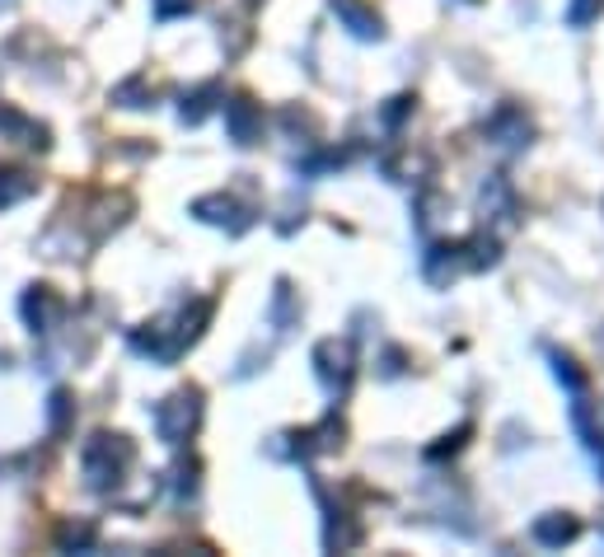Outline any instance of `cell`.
Returning <instances> with one entry per match:
<instances>
[{"mask_svg":"<svg viewBox=\"0 0 604 557\" xmlns=\"http://www.w3.org/2000/svg\"><path fill=\"white\" fill-rule=\"evenodd\" d=\"M174 492L179 497H193L197 492V464H179L174 468Z\"/></svg>","mask_w":604,"mask_h":557,"instance_id":"14","label":"cell"},{"mask_svg":"<svg viewBox=\"0 0 604 557\" xmlns=\"http://www.w3.org/2000/svg\"><path fill=\"white\" fill-rule=\"evenodd\" d=\"M315 371L323 379L328 394H347L352 375H356V356H352V342H338V338H323L315 346Z\"/></svg>","mask_w":604,"mask_h":557,"instance_id":"3","label":"cell"},{"mask_svg":"<svg viewBox=\"0 0 604 557\" xmlns=\"http://www.w3.org/2000/svg\"><path fill=\"white\" fill-rule=\"evenodd\" d=\"M488 132H492L497 146H525L529 141V117L521 109H502L488 122Z\"/></svg>","mask_w":604,"mask_h":557,"instance_id":"7","label":"cell"},{"mask_svg":"<svg viewBox=\"0 0 604 557\" xmlns=\"http://www.w3.org/2000/svg\"><path fill=\"white\" fill-rule=\"evenodd\" d=\"M333 14L356 33V38H379V14L366 10L361 0H333Z\"/></svg>","mask_w":604,"mask_h":557,"instance_id":"8","label":"cell"},{"mask_svg":"<svg viewBox=\"0 0 604 557\" xmlns=\"http://www.w3.org/2000/svg\"><path fill=\"white\" fill-rule=\"evenodd\" d=\"M61 300H57V291L52 286H33V291H24V319H29V328L33 333H52L57 328V319H61Z\"/></svg>","mask_w":604,"mask_h":557,"instance_id":"5","label":"cell"},{"mask_svg":"<svg viewBox=\"0 0 604 557\" xmlns=\"http://www.w3.org/2000/svg\"><path fill=\"white\" fill-rule=\"evenodd\" d=\"M220 90L216 84H206V90H197V94H187L183 99V122H202L206 113H212V99H216Z\"/></svg>","mask_w":604,"mask_h":557,"instance_id":"12","label":"cell"},{"mask_svg":"<svg viewBox=\"0 0 604 557\" xmlns=\"http://www.w3.org/2000/svg\"><path fill=\"white\" fill-rule=\"evenodd\" d=\"M534 538L548 544V548L572 544V538H577V520L572 515H544V520H534Z\"/></svg>","mask_w":604,"mask_h":557,"instance_id":"9","label":"cell"},{"mask_svg":"<svg viewBox=\"0 0 604 557\" xmlns=\"http://www.w3.org/2000/svg\"><path fill=\"white\" fill-rule=\"evenodd\" d=\"M66 412H71V398H66V394H52V431L66 427Z\"/></svg>","mask_w":604,"mask_h":557,"instance_id":"18","label":"cell"},{"mask_svg":"<svg viewBox=\"0 0 604 557\" xmlns=\"http://www.w3.org/2000/svg\"><path fill=\"white\" fill-rule=\"evenodd\" d=\"M193 216L206 220V225H220V230H230V235H244L249 225H253V212H244L235 197H197L193 202Z\"/></svg>","mask_w":604,"mask_h":557,"instance_id":"4","label":"cell"},{"mask_svg":"<svg viewBox=\"0 0 604 557\" xmlns=\"http://www.w3.org/2000/svg\"><path fill=\"white\" fill-rule=\"evenodd\" d=\"M193 5L197 0H155V14H160V20H174V14H187Z\"/></svg>","mask_w":604,"mask_h":557,"instance_id":"17","label":"cell"},{"mask_svg":"<svg viewBox=\"0 0 604 557\" xmlns=\"http://www.w3.org/2000/svg\"><path fill=\"white\" fill-rule=\"evenodd\" d=\"M0 132H10V136H24V146H47V132L38 127V122H24L14 109H0Z\"/></svg>","mask_w":604,"mask_h":557,"instance_id":"10","label":"cell"},{"mask_svg":"<svg viewBox=\"0 0 604 557\" xmlns=\"http://www.w3.org/2000/svg\"><path fill=\"white\" fill-rule=\"evenodd\" d=\"M226 127H230V141L235 146H253L258 127H263V109H258L249 94H239V99L226 103Z\"/></svg>","mask_w":604,"mask_h":557,"instance_id":"6","label":"cell"},{"mask_svg":"<svg viewBox=\"0 0 604 557\" xmlns=\"http://www.w3.org/2000/svg\"><path fill=\"white\" fill-rule=\"evenodd\" d=\"M132 464H136V445L127 436H109V431L90 436V441H84V450H80L84 482H90L94 492H109V487H117Z\"/></svg>","mask_w":604,"mask_h":557,"instance_id":"1","label":"cell"},{"mask_svg":"<svg viewBox=\"0 0 604 557\" xmlns=\"http://www.w3.org/2000/svg\"><path fill=\"white\" fill-rule=\"evenodd\" d=\"M272 319H277L282 333H286L290 323H296V295H290V286H286V282L277 286V295H272Z\"/></svg>","mask_w":604,"mask_h":557,"instance_id":"11","label":"cell"},{"mask_svg":"<svg viewBox=\"0 0 604 557\" xmlns=\"http://www.w3.org/2000/svg\"><path fill=\"white\" fill-rule=\"evenodd\" d=\"M197 422H202V394L197 389H179L155 408V436L164 445H183L197 431Z\"/></svg>","mask_w":604,"mask_h":557,"instance_id":"2","label":"cell"},{"mask_svg":"<svg viewBox=\"0 0 604 557\" xmlns=\"http://www.w3.org/2000/svg\"><path fill=\"white\" fill-rule=\"evenodd\" d=\"M61 544H66V548H71V544L90 548V544H94V525H66V530H61Z\"/></svg>","mask_w":604,"mask_h":557,"instance_id":"15","label":"cell"},{"mask_svg":"<svg viewBox=\"0 0 604 557\" xmlns=\"http://www.w3.org/2000/svg\"><path fill=\"white\" fill-rule=\"evenodd\" d=\"M600 14H604V0H572V5H567V24L585 29L591 20H600Z\"/></svg>","mask_w":604,"mask_h":557,"instance_id":"13","label":"cell"},{"mask_svg":"<svg viewBox=\"0 0 604 557\" xmlns=\"http://www.w3.org/2000/svg\"><path fill=\"white\" fill-rule=\"evenodd\" d=\"M558 361V379H567V385H572V389H581L585 385V375L577 371V361L572 356H554Z\"/></svg>","mask_w":604,"mask_h":557,"instance_id":"16","label":"cell"}]
</instances>
